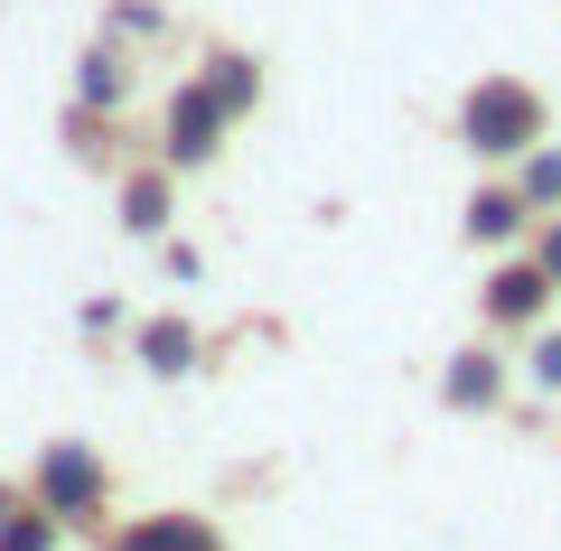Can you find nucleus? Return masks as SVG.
Returning <instances> with one entry per match:
<instances>
[{"instance_id":"0eeeda50","label":"nucleus","mask_w":561,"mask_h":551,"mask_svg":"<svg viewBox=\"0 0 561 551\" xmlns=\"http://www.w3.org/2000/svg\"><path fill=\"white\" fill-rule=\"evenodd\" d=\"M524 225H534L524 187H478V197H468V243H515Z\"/></svg>"},{"instance_id":"1a4fd4ad","label":"nucleus","mask_w":561,"mask_h":551,"mask_svg":"<svg viewBox=\"0 0 561 551\" xmlns=\"http://www.w3.org/2000/svg\"><path fill=\"white\" fill-rule=\"evenodd\" d=\"M140 365H150V375H187V365H197V328H187V318H150V328H140Z\"/></svg>"},{"instance_id":"dca6fc26","label":"nucleus","mask_w":561,"mask_h":551,"mask_svg":"<svg viewBox=\"0 0 561 551\" xmlns=\"http://www.w3.org/2000/svg\"><path fill=\"white\" fill-rule=\"evenodd\" d=\"M534 262H542V272L561 280V225H542V243H534Z\"/></svg>"},{"instance_id":"6e6552de","label":"nucleus","mask_w":561,"mask_h":551,"mask_svg":"<svg viewBox=\"0 0 561 551\" xmlns=\"http://www.w3.org/2000/svg\"><path fill=\"white\" fill-rule=\"evenodd\" d=\"M206 94L225 103V122H243V113H253V94H262V66L225 47V57H206Z\"/></svg>"},{"instance_id":"423d86ee","label":"nucleus","mask_w":561,"mask_h":551,"mask_svg":"<svg viewBox=\"0 0 561 551\" xmlns=\"http://www.w3.org/2000/svg\"><path fill=\"white\" fill-rule=\"evenodd\" d=\"M440 393H449V412H486V402L505 393V365H496V355H486V346H468V355H449Z\"/></svg>"},{"instance_id":"f8f14e48","label":"nucleus","mask_w":561,"mask_h":551,"mask_svg":"<svg viewBox=\"0 0 561 551\" xmlns=\"http://www.w3.org/2000/svg\"><path fill=\"white\" fill-rule=\"evenodd\" d=\"M76 94L94 103V113H103V103H122V94H131V76H122V57H113V47H94V57L76 66Z\"/></svg>"},{"instance_id":"9d476101","label":"nucleus","mask_w":561,"mask_h":551,"mask_svg":"<svg viewBox=\"0 0 561 551\" xmlns=\"http://www.w3.org/2000/svg\"><path fill=\"white\" fill-rule=\"evenodd\" d=\"M57 514H47V505H10V514H0V551H57Z\"/></svg>"},{"instance_id":"7ed1b4c3","label":"nucleus","mask_w":561,"mask_h":551,"mask_svg":"<svg viewBox=\"0 0 561 551\" xmlns=\"http://www.w3.org/2000/svg\"><path fill=\"white\" fill-rule=\"evenodd\" d=\"M160 140H169V169H206V159H216V140H225V103L206 94V76L169 94V113H160Z\"/></svg>"},{"instance_id":"20e7f679","label":"nucleus","mask_w":561,"mask_h":551,"mask_svg":"<svg viewBox=\"0 0 561 551\" xmlns=\"http://www.w3.org/2000/svg\"><path fill=\"white\" fill-rule=\"evenodd\" d=\"M552 290H561V280L542 272V262H505V272H496V280L478 290V309L496 318V328H534V318H542V299H552Z\"/></svg>"},{"instance_id":"39448f33","label":"nucleus","mask_w":561,"mask_h":551,"mask_svg":"<svg viewBox=\"0 0 561 551\" xmlns=\"http://www.w3.org/2000/svg\"><path fill=\"white\" fill-rule=\"evenodd\" d=\"M113 551H225V542H216V524H197V514H140Z\"/></svg>"},{"instance_id":"ddd939ff","label":"nucleus","mask_w":561,"mask_h":551,"mask_svg":"<svg viewBox=\"0 0 561 551\" xmlns=\"http://www.w3.org/2000/svg\"><path fill=\"white\" fill-rule=\"evenodd\" d=\"M515 187H524V206H561V150H524Z\"/></svg>"},{"instance_id":"4468645a","label":"nucleus","mask_w":561,"mask_h":551,"mask_svg":"<svg viewBox=\"0 0 561 551\" xmlns=\"http://www.w3.org/2000/svg\"><path fill=\"white\" fill-rule=\"evenodd\" d=\"M534 383H542V393H561V336H542V346H534Z\"/></svg>"},{"instance_id":"2eb2a0df","label":"nucleus","mask_w":561,"mask_h":551,"mask_svg":"<svg viewBox=\"0 0 561 551\" xmlns=\"http://www.w3.org/2000/svg\"><path fill=\"white\" fill-rule=\"evenodd\" d=\"M113 28H122V38H150V28H160V10H140V0H122V10H113Z\"/></svg>"},{"instance_id":"f03ea898","label":"nucleus","mask_w":561,"mask_h":551,"mask_svg":"<svg viewBox=\"0 0 561 551\" xmlns=\"http://www.w3.org/2000/svg\"><path fill=\"white\" fill-rule=\"evenodd\" d=\"M103 495H113V477H103V458L84 449V439H47L38 449V505L57 514V524H94Z\"/></svg>"},{"instance_id":"f257e3e1","label":"nucleus","mask_w":561,"mask_h":551,"mask_svg":"<svg viewBox=\"0 0 561 551\" xmlns=\"http://www.w3.org/2000/svg\"><path fill=\"white\" fill-rule=\"evenodd\" d=\"M459 140L478 159H524V150H542V94L524 76H478L468 84V103H459Z\"/></svg>"},{"instance_id":"9b49d317","label":"nucleus","mask_w":561,"mask_h":551,"mask_svg":"<svg viewBox=\"0 0 561 551\" xmlns=\"http://www.w3.org/2000/svg\"><path fill=\"white\" fill-rule=\"evenodd\" d=\"M122 225H131V234H160V225H169V177L160 169L122 187Z\"/></svg>"}]
</instances>
